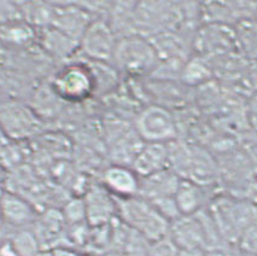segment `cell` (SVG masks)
I'll use <instances>...</instances> for the list:
<instances>
[{
  "label": "cell",
  "instance_id": "cell-1",
  "mask_svg": "<svg viewBox=\"0 0 257 256\" xmlns=\"http://www.w3.org/2000/svg\"><path fill=\"white\" fill-rule=\"evenodd\" d=\"M207 210L221 237L233 248H235L244 228L257 218L256 202L233 195H221L211 198Z\"/></svg>",
  "mask_w": 257,
  "mask_h": 256
},
{
  "label": "cell",
  "instance_id": "cell-2",
  "mask_svg": "<svg viewBox=\"0 0 257 256\" xmlns=\"http://www.w3.org/2000/svg\"><path fill=\"white\" fill-rule=\"evenodd\" d=\"M117 218L125 227L142 236L149 243L168 236L170 222L148 199L136 197L116 199Z\"/></svg>",
  "mask_w": 257,
  "mask_h": 256
},
{
  "label": "cell",
  "instance_id": "cell-3",
  "mask_svg": "<svg viewBox=\"0 0 257 256\" xmlns=\"http://www.w3.org/2000/svg\"><path fill=\"white\" fill-rule=\"evenodd\" d=\"M115 68L130 76L151 75L160 58L150 39L139 34L118 38L112 56Z\"/></svg>",
  "mask_w": 257,
  "mask_h": 256
},
{
  "label": "cell",
  "instance_id": "cell-4",
  "mask_svg": "<svg viewBox=\"0 0 257 256\" xmlns=\"http://www.w3.org/2000/svg\"><path fill=\"white\" fill-rule=\"evenodd\" d=\"M52 91L62 100L82 103L97 91V83L91 65L83 62H70L56 73L52 80Z\"/></svg>",
  "mask_w": 257,
  "mask_h": 256
},
{
  "label": "cell",
  "instance_id": "cell-5",
  "mask_svg": "<svg viewBox=\"0 0 257 256\" xmlns=\"http://www.w3.org/2000/svg\"><path fill=\"white\" fill-rule=\"evenodd\" d=\"M133 127L144 143L168 144L179 138L176 118L167 106L160 104H151L140 110Z\"/></svg>",
  "mask_w": 257,
  "mask_h": 256
},
{
  "label": "cell",
  "instance_id": "cell-6",
  "mask_svg": "<svg viewBox=\"0 0 257 256\" xmlns=\"http://www.w3.org/2000/svg\"><path fill=\"white\" fill-rule=\"evenodd\" d=\"M210 219L207 209L191 216H180L170 222L168 237L179 250L202 249L207 251Z\"/></svg>",
  "mask_w": 257,
  "mask_h": 256
},
{
  "label": "cell",
  "instance_id": "cell-7",
  "mask_svg": "<svg viewBox=\"0 0 257 256\" xmlns=\"http://www.w3.org/2000/svg\"><path fill=\"white\" fill-rule=\"evenodd\" d=\"M117 37L105 20H93L79 41V50L92 62L112 61Z\"/></svg>",
  "mask_w": 257,
  "mask_h": 256
},
{
  "label": "cell",
  "instance_id": "cell-8",
  "mask_svg": "<svg viewBox=\"0 0 257 256\" xmlns=\"http://www.w3.org/2000/svg\"><path fill=\"white\" fill-rule=\"evenodd\" d=\"M39 121L28 106L19 102L0 104V127L10 141H22L38 131Z\"/></svg>",
  "mask_w": 257,
  "mask_h": 256
},
{
  "label": "cell",
  "instance_id": "cell-9",
  "mask_svg": "<svg viewBox=\"0 0 257 256\" xmlns=\"http://www.w3.org/2000/svg\"><path fill=\"white\" fill-rule=\"evenodd\" d=\"M82 199L86 209V222L89 227H103L117 216L116 198L101 183L88 185Z\"/></svg>",
  "mask_w": 257,
  "mask_h": 256
},
{
  "label": "cell",
  "instance_id": "cell-10",
  "mask_svg": "<svg viewBox=\"0 0 257 256\" xmlns=\"http://www.w3.org/2000/svg\"><path fill=\"white\" fill-rule=\"evenodd\" d=\"M0 214L4 226L14 231L32 227L38 219L37 210L28 199L8 190L0 195Z\"/></svg>",
  "mask_w": 257,
  "mask_h": 256
},
{
  "label": "cell",
  "instance_id": "cell-11",
  "mask_svg": "<svg viewBox=\"0 0 257 256\" xmlns=\"http://www.w3.org/2000/svg\"><path fill=\"white\" fill-rule=\"evenodd\" d=\"M100 183L116 199L131 198L139 195L140 177L131 166L118 163L107 166L101 173Z\"/></svg>",
  "mask_w": 257,
  "mask_h": 256
},
{
  "label": "cell",
  "instance_id": "cell-12",
  "mask_svg": "<svg viewBox=\"0 0 257 256\" xmlns=\"http://www.w3.org/2000/svg\"><path fill=\"white\" fill-rule=\"evenodd\" d=\"M88 11L80 5H59L58 8H53L51 27L79 43L83 33L93 21Z\"/></svg>",
  "mask_w": 257,
  "mask_h": 256
},
{
  "label": "cell",
  "instance_id": "cell-13",
  "mask_svg": "<svg viewBox=\"0 0 257 256\" xmlns=\"http://www.w3.org/2000/svg\"><path fill=\"white\" fill-rule=\"evenodd\" d=\"M181 178L172 169L167 168L148 177L140 178V197L154 202L156 199L174 197Z\"/></svg>",
  "mask_w": 257,
  "mask_h": 256
},
{
  "label": "cell",
  "instance_id": "cell-14",
  "mask_svg": "<svg viewBox=\"0 0 257 256\" xmlns=\"http://www.w3.org/2000/svg\"><path fill=\"white\" fill-rule=\"evenodd\" d=\"M131 167L140 178L169 168L168 144L144 143Z\"/></svg>",
  "mask_w": 257,
  "mask_h": 256
},
{
  "label": "cell",
  "instance_id": "cell-15",
  "mask_svg": "<svg viewBox=\"0 0 257 256\" xmlns=\"http://www.w3.org/2000/svg\"><path fill=\"white\" fill-rule=\"evenodd\" d=\"M208 187L187 179H181L175 192V202L181 216H191L207 209L211 198H209Z\"/></svg>",
  "mask_w": 257,
  "mask_h": 256
},
{
  "label": "cell",
  "instance_id": "cell-16",
  "mask_svg": "<svg viewBox=\"0 0 257 256\" xmlns=\"http://www.w3.org/2000/svg\"><path fill=\"white\" fill-rule=\"evenodd\" d=\"M40 40L46 51L57 57H67L70 56L71 52L79 49V43L68 35L63 34L62 32L57 31L56 28L49 27L43 29V34L40 35Z\"/></svg>",
  "mask_w": 257,
  "mask_h": 256
},
{
  "label": "cell",
  "instance_id": "cell-17",
  "mask_svg": "<svg viewBox=\"0 0 257 256\" xmlns=\"http://www.w3.org/2000/svg\"><path fill=\"white\" fill-rule=\"evenodd\" d=\"M7 240L15 256H37L43 251V246L32 227L15 230Z\"/></svg>",
  "mask_w": 257,
  "mask_h": 256
},
{
  "label": "cell",
  "instance_id": "cell-18",
  "mask_svg": "<svg viewBox=\"0 0 257 256\" xmlns=\"http://www.w3.org/2000/svg\"><path fill=\"white\" fill-rule=\"evenodd\" d=\"M211 68L202 56L187 58L182 67L180 80L188 87H195L205 83L211 77Z\"/></svg>",
  "mask_w": 257,
  "mask_h": 256
},
{
  "label": "cell",
  "instance_id": "cell-19",
  "mask_svg": "<svg viewBox=\"0 0 257 256\" xmlns=\"http://www.w3.org/2000/svg\"><path fill=\"white\" fill-rule=\"evenodd\" d=\"M35 37L34 28L26 20L0 26V38L15 45H23Z\"/></svg>",
  "mask_w": 257,
  "mask_h": 256
},
{
  "label": "cell",
  "instance_id": "cell-20",
  "mask_svg": "<svg viewBox=\"0 0 257 256\" xmlns=\"http://www.w3.org/2000/svg\"><path fill=\"white\" fill-rule=\"evenodd\" d=\"M235 249L244 256H257V218L253 219L239 236Z\"/></svg>",
  "mask_w": 257,
  "mask_h": 256
},
{
  "label": "cell",
  "instance_id": "cell-21",
  "mask_svg": "<svg viewBox=\"0 0 257 256\" xmlns=\"http://www.w3.org/2000/svg\"><path fill=\"white\" fill-rule=\"evenodd\" d=\"M62 214L63 216H64L65 222L69 226L85 224L86 209L82 197L70 199L67 203V205L64 207V210L62 211Z\"/></svg>",
  "mask_w": 257,
  "mask_h": 256
},
{
  "label": "cell",
  "instance_id": "cell-22",
  "mask_svg": "<svg viewBox=\"0 0 257 256\" xmlns=\"http://www.w3.org/2000/svg\"><path fill=\"white\" fill-rule=\"evenodd\" d=\"M145 256H179V249L167 236L149 244Z\"/></svg>",
  "mask_w": 257,
  "mask_h": 256
},
{
  "label": "cell",
  "instance_id": "cell-23",
  "mask_svg": "<svg viewBox=\"0 0 257 256\" xmlns=\"http://www.w3.org/2000/svg\"><path fill=\"white\" fill-rule=\"evenodd\" d=\"M23 20V14L21 5L13 3H0V26L9 25Z\"/></svg>",
  "mask_w": 257,
  "mask_h": 256
},
{
  "label": "cell",
  "instance_id": "cell-24",
  "mask_svg": "<svg viewBox=\"0 0 257 256\" xmlns=\"http://www.w3.org/2000/svg\"><path fill=\"white\" fill-rule=\"evenodd\" d=\"M247 118L250 124L257 131V91L252 93L247 102Z\"/></svg>",
  "mask_w": 257,
  "mask_h": 256
},
{
  "label": "cell",
  "instance_id": "cell-25",
  "mask_svg": "<svg viewBox=\"0 0 257 256\" xmlns=\"http://www.w3.org/2000/svg\"><path fill=\"white\" fill-rule=\"evenodd\" d=\"M179 256H209L205 250L193 249V250H179Z\"/></svg>",
  "mask_w": 257,
  "mask_h": 256
},
{
  "label": "cell",
  "instance_id": "cell-26",
  "mask_svg": "<svg viewBox=\"0 0 257 256\" xmlns=\"http://www.w3.org/2000/svg\"><path fill=\"white\" fill-rule=\"evenodd\" d=\"M11 142L13 141L9 139V137L5 135V132L2 130V127H0V155H2L3 151L11 144Z\"/></svg>",
  "mask_w": 257,
  "mask_h": 256
},
{
  "label": "cell",
  "instance_id": "cell-27",
  "mask_svg": "<svg viewBox=\"0 0 257 256\" xmlns=\"http://www.w3.org/2000/svg\"><path fill=\"white\" fill-rule=\"evenodd\" d=\"M37 256H53V252L50 251V250H43V251Z\"/></svg>",
  "mask_w": 257,
  "mask_h": 256
},
{
  "label": "cell",
  "instance_id": "cell-28",
  "mask_svg": "<svg viewBox=\"0 0 257 256\" xmlns=\"http://www.w3.org/2000/svg\"><path fill=\"white\" fill-rule=\"evenodd\" d=\"M3 228H4V221H3V218H2V214H0V236H2V232H3Z\"/></svg>",
  "mask_w": 257,
  "mask_h": 256
}]
</instances>
